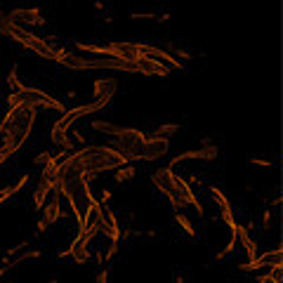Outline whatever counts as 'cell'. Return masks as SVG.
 Here are the masks:
<instances>
[{
	"label": "cell",
	"instance_id": "cell-1",
	"mask_svg": "<svg viewBox=\"0 0 283 283\" xmlns=\"http://www.w3.org/2000/svg\"><path fill=\"white\" fill-rule=\"evenodd\" d=\"M76 158L80 163V170H88V173H104V170H116L120 166H128L130 158L123 156V153L113 149V146H90L85 144L83 149H78Z\"/></svg>",
	"mask_w": 283,
	"mask_h": 283
},
{
	"label": "cell",
	"instance_id": "cell-2",
	"mask_svg": "<svg viewBox=\"0 0 283 283\" xmlns=\"http://www.w3.org/2000/svg\"><path fill=\"white\" fill-rule=\"evenodd\" d=\"M146 142L144 132L137 130V128H120L116 135V146L118 151L123 153V156H128L130 160L137 158V153L142 151V144Z\"/></svg>",
	"mask_w": 283,
	"mask_h": 283
},
{
	"label": "cell",
	"instance_id": "cell-3",
	"mask_svg": "<svg viewBox=\"0 0 283 283\" xmlns=\"http://www.w3.org/2000/svg\"><path fill=\"white\" fill-rule=\"evenodd\" d=\"M19 95H21V104H28L33 109H52V111H62V113L66 111V106L59 99L50 97L48 92L38 90V88H24Z\"/></svg>",
	"mask_w": 283,
	"mask_h": 283
},
{
	"label": "cell",
	"instance_id": "cell-4",
	"mask_svg": "<svg viewBox=\"0 0 283 283\" xmlns=\"http://www.w3.org/2000/svg\"><path fill=\"white\" fill-rule=\"evenodd\" d=\"M281 260H283V250L281 248H271L267 250L264 255H257L253 262H246V264H236V269L238 271H246V274H255L260 269H271V267H281Z\"/></svg>",
	"mask_w": 283,
	"mask_h": 283
},
{
	"label": "cell",
	"instance_id": "cell-5",
	"mask_svg": "<svg viewBox=\"0 0 283 283\" xmlns=\"http://www.w3.org/2000/svg\"><path fill=\"white\" fill-rule=\"evenodd\" d=\"M173 187H175V193H177V196H180V198L184 200L187 206H191L193 210H196V213H198L200 217H203V206H200L198 196L193 193L191 184H189V182L184 180L182 175H177V173H175V170H173Z\"/></svg>",
	"mask_w": 283,
	"mask_h": 283
},
{
	"label": "cell",
	"instance_id": "cell-6",
	"mask_svg": "<svg viewBox=\"0 0 283 283\" xmlns=\"http://www.w3.org/2000/svg\"><path fill=\"white\" fill-rule=\"evenodd\" d=\"M116 88H118L116 78H97L95 85H92V90H95L97 109L102 111L104 106H109V102L113 99V95H116Z\"/></svg>",
	"mask_w": 283,
	"mask_h": 283
},
{
	"label": "cell",
	"instance_id": "cell-7",
	"mask_svg": "<svg viewBox=\"0 0 283 283\" xmlns=\"http://www.w3.org/2000/svg\"><path fill=\"white\" fill-rule=\"evenodd\" d=\"M168 153V139H156V137H146V142L142 144V151L137 153L135 160H142V163H149V160H156L160 156Z\"/></svg>",
	"mask_w": 283,
	"mask_h": 283
},
{
	"label": "cell",
	"instance_id": "cell-8",
	"mask_svg": "<svg viewBox=\"0 0 283 283\" xmlns=\"http://www.w3.org/2000/svg\"><path fill=\"white\" fill-rule=\"evenodd\" d=\"M64 217H66V210L62 206V193L52 191V198L45 200V206H43V222L50 227V224H57Z\"/></svg>",
	"mask_w": 283,
	"mask_h": 283
},
{
	"label": "cell",
	"instance_id": "cell-9",
	"mask_svg": "<svg viewBox=\"0 0 283 283\" xmlns=\"http://www.w3.org/2000/svg\"><path fill=\"white\" fill-rule=\"evenodd\" d=\"M7 19L14 21V24H28V26H43L45 19H43V12L38 7H19V10H12L7 14Z\"/></svg>",
	"mask_w": 283,
	"mask_h": 283
},
{
	"label": "cell",
	"instance_id": "cell-10",
	"mask_svg": "<svg viewBox=\"0 0 283 283\" xmlns=\"http://www.w3.org/2000/svg\"><path fill=\"white\" fill-rule=\"evenodd\" d=\"M139 55L149 57V59L163 64L168 69H182V62H177L170 52H166V50H160V48H153V45H142V43H139Z\"/></svg>",
	"mask_w": 283,
	"mask_h": 283
},
{
	"label": "cell",
	"instance_id": "cell-11",
	"mask_svg": "<svg viewBox=\"0 0 283 283\" xmlns=\"http://www.w3.org/2000/svg\"><path fill=\"white\" fill-rule=\"evenodd\" d=\"M210 196H213V200L217 203V208H220L222 222H224V224L229 227V231H231V229L236 227V220H234V213H231V203H229V198L217 187H210Z\"/></svg>",
	"mask_w": 283,
	"mask_h": 283
},
{
	"label": "cell",
	"instance_id": "cell-12",
	"mask_svg": "<svg viewBox=\"0 0 283 283\" xmlns=\"http://www.w3.org/2000/svg\"><path fill=\"white\" fill-rule=\"evenodd\" d=\"M135 69H137V73H142V76H160V78L170 76V69H168V66L153 62L149 57H139L137 62H135Z\"/></svg>",
	"mask_w": 283,
	"mask_h": 283
},
{
	"label": "cell",
	"instance_id": "cell-13",
	"mask_svg": "<svg viewBox=\"0 0 283 283\" xmlns=\"http://www.w3.org/2000/svg\"><path fill=\"white\" fill-rule=\"evenodd\" d=\"M57 257H62V260H64V257H71L76 264H85L88 260H90V250H88V246H85L83 241H76V238H73V243H71L69 248L59 250V253H57Z\"/></svg>",
	"mask_w": 283,
	"mask_h": 283
},
{
	"label": "cell",
	"instance_id": "cell-14",
	"mask_svg": "<svg viewBox=\"0 0 283 283\" xmlns=\"http://www.w3.org/2000/svg\"><path fill=\"white\" fill-rule=\"evenodd\" d=\"M151 184L160 191V196H168L173 193L175 187H173V168H160L156 173L151 175Z\"/></svg>",
	"mask_w": 283,
	"mask_h": 283
},
{
	"label": "cell",
	"instance_id": "cell-15",
	"mask_svg": "<svg viewBox=\"0 0 283 283\" xmlns=\"http://www.w3.org/2000/svg\"><path fill=\"white\" fill-rule=\"evenodd\" d=\"M26 184H28V175L24 173V175L19 177V180H17V184H12V187H5L3 191H0V203H5V200L10 198V196H14V193H19L21 189L26 187Z\"/></svg>",
	"mask_w": 283,
	"mask_h": 283
},
{
	"label": "cell",
	"instance_id": "cell-16",
	"mask_svg": "<svg viewBox=\"0 0 283 283\" xmlns=\"http://www.w3.org/2000/svg\"><path fill=\"white\" fill-rule=\"evenodd\" d=\"M135 175H137V168L128 163V166L116 168V173H113V180H116V184H123V182L135 180Z\"/></svg>",
	"mask_w": 283,
	"mask_h": 283
},
{
	"label": "cell",
	"instance_id": "cell-17",
	"mask_svg": "<svg viewBox=\"0 0 283 283\" xmlns=\"http://www.w3.org/2000/svg\"><path fill=\"white\" fill-rule=\"evenodd\" d=\"M92 130H97L99 135H106V137H116L120 128L109 123V120H92Z\"/></svg>",
	"mask_w": 283,
	"mask_h": 283
},
{
	"label": "cell",
	"instance_id": "cell-18",
	"mask_svg": "<svg viewBox=\"0 0 283 283\" xmlns=\"http://www.w3.org/2000/svg\"><path fill=\"white\" fill-rule=\"evenodd\" d=\"M175 222H177V227H180L187 236H191V238H196V236H198V231L193 229V224L187 220V215H184V213H175Z\"/></svg>",
	"mask_w": 283,
	"mask_h": 283
},
{
	"label": "cell",
	"instance_id": "cell-19",
	"mask_svg": "<svg viewBox=\"0 0 283 283\" xmlns=\"http://www.w3.org/2000/svg\"><path fill=\"white\" fill-rule=\"evenodd\" d=\"M48 193H52V191L48 189V184H45V182H38V187H35V191H33V203H35V208H41V210H43L45 200H48Z\"/></svg>",
	"mask_w": 283,
	"mask_h": 283
},
{
	"label": "cell",
	"instance_id": "cell-20",
	"mask_svg": "<svg viewBox=\"0 0 283 283\" xmlns=\"http://www.w3.org/2000/svg\"><path fill=\"white\" fill-rule=\"evenodd\" d=\"M175 132H180V125L177 123H166V125H160L158 130L153 132V137L156 139H170Z\"/></svg>",
	"mask_w": 283,
	"mask_h": 283
},
{
	"label": "cell",
	"instance_id": "cell-21",
	"mask_svg": "<svg viewBox=\"0 0 283 283\" xmlns=\"http://www.w3.org/2000/svg\"><path fill=\"white\" fill-rule=\"evenodd\" d=\"M7 85H10V92H21L26 85L19 80V76H17V66H12V71H10V76H7Z\"/></svg>",
	"mask_w": 283,
	"mask_h": 283
},
{
	"label": "cell",
	"instance_id": "cell-22",
	"mask_svg": "<svg viewBox=\"0 0 283 283\" xmlns=\"http://www.w3.org/2000/svg\"><path fill=\"white\" fill-rule=\"evenodd\" d=\"M236 246H238V241H236V236H231V238H229V243L224 246V250H220V253H215V260H224V257H227L229 253H231V250L236 248Z\"/></svg>",
	"mask_w": 283,
	"mask_h": 283
},
{
	"label": "cell",
	"instance_id": "cell-23",
	"mask_svg": "<svg viewBox=\"0 0 283 283\" xmlns=\"http://www.w3.org/2000/svg\"><path fill=\"white\" fill-rule=\"evenodd\" d=\"M7 106H10V109L21 106V95L19 92H10V95H7Z\"/></svg>",
	"mask_w": 283,
	"mask_h": 283
},
{
	"label": "cell",
	"instance_id": "cell-24",
	"mask_svg": "<svg viewBox=\"0 0 283 283\" xmlns=\"http://www.w3.org/2000/svg\"><path fill=\"white\" fill-rule=\"evenodd\" d=\"M248 163L255 168H271V160L267 158H257V156H248Z\"/></svg>",
	"mask_w": 283,
	"mask_h": 283
},
{
	"label": "cell",
	"instance_id": "cell-25",
	"mask_svg": "<svg viewBox=\"0 0 283 283\" xmlns=\"http://www.w3.org/2000/svg\"><path fill=\"white\" fill-rule=\"evenodd\" d=\"M130 19H156L153 12H130Z\"/></svg>",
	"mask_w": 283,
	"mask_h": 283
},
{
	"label": "cell",
	"instance_id": "cell-26",
	"mask_svg": "<svg viewBox=\"0 0 283 283\" xmlns=\"http://www.w3.org/2000/svg\"><path fill=\"white\" fill-rule=\"evenodd\" d=\"M50 158H52V153H50V151L38 153V156H35V166H45V163H48Z\"/></svg>",
	"mask_w": 283,
	"mask_h": 283
},
{
	"label": "cell",
	"instance_id": "cell-27",
	"mask_svg": "<svg viewBox=\"0 0 283 283\" xmlns=\"http://www.w3.org/2000/svg\"><path fill=\"white\" fill-rule=\"evenodd\" d=\"M111 200V191L109 189H102V193H99V206H109Z\"/></svg>",
	"mask_w": 283,
	"mask_h": 283
},
{
	"label": "cell",
	"instance_id": "cell-28",
	"mask_svg": "<svg viewBox=\"0 0 283 283\" xmlns=\"http://www.w3.org/2000/svg\"><path fill=\"white\" fill-rule=\"evenodd\" d=\"M116 253H118V243H109V248H106V255H104V260L109 262V260L116 255Z\"/></svg>",
	"mask_w": 283,
	"mask_h": 283
},
{
	"label": "cell",
	"instance_id": "cell-29",
	"mask_svg": "<svg viewBox=\"0 0 283 283\" xmlns=\"http://www.w3.org/2000/svg\"><path fill=\"white\" fill-rule=\"evenodd\" d=\"M269 222H271V210H267V213L262 215V229L269 227Z\"/></svg>",
	"mask_w": 283,
	"mask_h": 283
},
{
	"label": "cell",
	"instance_id": "cell-30",
	"mask_svg": "<svg viewBox=\"0 0 283 283\" xmlns=\"http://www.w3.org/2000/svg\"><path fill=\"white\" fill-rule=\"evenodd\" d=\"M35 229H38V234H43V231H45V229H48V224H45V222H38V224H35Z\"/></svg>",
	"mask_w": 283,
	"mask_h": 283
},
{
	"label": "cell",
	"instance_id": "cell-31",
	"mask_svg": "<svg viewBox=\"0 0 283 283\" xmlns=\"http://www.w3.org/2000/svg\"><path fill=\"white\" fill-rule=\"evenodd\" d=\"M73 137H76V139H78V142H80V144H83V146H85V137H83V135H80V132H73Z\"/></svg>",
	"mask_w": 283,
	"mask_h": 283
},
{
	"label": "cell",
	"instance_id": "cell-32",
	"mask_svg": "<svg viewBox=\"0 0 283 283\" xmlns=\"http://www.w3.org/2000/svg\"><path fill=\"white\" fill-rule=\"evenodd\" d=\"M3 274H5V269H3V267H0V278H3Z\"/></svg>",
	"mask_w": 283,
	"mask_h": 283
},
{
	"label": "cell",
	"instance_id": "cell-33",
	"mask_svg": "<svg viewBox=\"0 0 283 283\" xmlns=\"http://www.w3.org/2000/svg\"><path fill=\"white\" fill-rule=\"evenodd\" d=\"M48 283H57V281H55V278H52V281H48Z\"/></svg>",
	"mask_w": 283,
	"mask_h": 283
}]
</instances>
